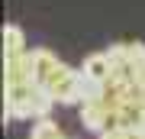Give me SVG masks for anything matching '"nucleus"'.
Here are the masks:
<instances>
[{
  "label": "nucleus",
  "mask_w": 145,
  "mask_h": 139,
  "mask_svg": "<svg viewBox=\"0 0 145 139\" xmlns=\"http://www.w3.org/2000/svg\"><path fill=\"white\" fill-rule=\"evenodd\" d=\"M45 91L55 103H81L84 100V74L61 62L58 71L52 74V81L45 84Z\"/></svg>",
  "instance_id": "obj_1"
},
{
  "label": "nucleus",
  "mask_w": 145,
  "mask_h": 139,
  "mask_svg": "<svg viewBox=\"0 0 145 139\" xmlns=\"http://www.w3.org/2000/svg\"><path fill=\"white\" fill-rule=\"evenodd\" d=\"M29 62H32V81L45 91V84L52 81V74L58 71V65H61V62H58L48 49H32V52H29Z\"/></svg>",
  "instance_id": "obj_2"
},
{
  "label": "nucleus",
  "mask_w": 145,
  "mask_h": 139,
  "mask_svg": "<svg viewBox=\"0 0 145 139\" xmlns=\"http://www.w3.org/2000/svg\"><path fill=\"white\" fill-rule=\"evenodd\" d=\"M110 117H113V110H106L100 97H93V100H84V103H81V123L87 126V129H93V133H100V136L106 133Z\"/></svg>",
  "instance_id": "obj_3"
},
{
  "label": "nucleus",
  "mask_w": 145,
  "mask_h": 139,
  "mask_svg": "<svg viewBox=\"0 0 145 139\" xmlns=\"http://www.w3.org/2000/svg\"><path fill=\"white\" fill-rule=\"evenodd\" d=\"M84 78H90V81H100V84H110L113 81V62H110L106 52H97V55H90L87 62H84Z\"/></svg>",
  "instance_id": "obj_4"
},
{
  "label": "nucleus",
  "mask_w": 145,
  "mask_h": 139,
  "mask_svg": "<svg viewBox=\"0 0 145 139\" xmlns=\"http://www.w3.org/2000/svg\"><path fill=\"white\" fill-rule=\"evenodd\" d=\"M26 36H23L20 26H3V58H16V55H26Z\"/></svg>",
  "instance_id": "obj_5"
},
{
  "label": "nucleus",
  "mask_w": 145,
  "mask_h": 139,
  "mask_svg": "<svg viewBox=\"0 0 145 139\" xmlns=\"http://www.w3.org/2000/svg\"><path fill=\"white\" fill-rule=\"evenodd\" d=\"M29 139H68L65 133H61V126L58 123H52V120H36L32 123V133H29Z\"/></svg>",
  "instance_id": "obj_6"
},
{
  "label": "nucleus",
  "mask_w": 145,
  "mask_h": 139,
  "mask_svg": "<svg viewBox=\"0 0 145 139\" xmlns=\"http://www.w3.org/2000/svg\"><path fill=\"white\" fill-rule=\"evenodd\" d=\"M135 84H142V88H145V62L135 65Z\"/></svg>",
  "instance_id": "obj_7"
}]
</instances>
